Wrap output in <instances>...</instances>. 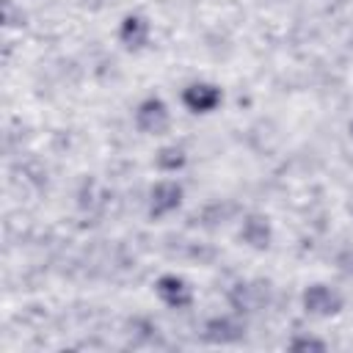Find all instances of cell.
<instances>
[{"label": "cell", "instance_id": "1", "mask_svg": "<svg viewBox=\"0 0 353 353\" xmlns=\"http://www.w3.org/2000/svg\"><path fill=\"white\" fill-rule=\"evenodd\" d=\"M303 309L309 314H317V317H331L342 309V295L325 284H312L303 292Z\"/></svg>", "mask_w": 353, "mask_h": 353}, {"label": "cell", "instance_id": "2", "mask_svg": "<svg viewBox=\"0 0 353 353\" xmlns=\"http://www.w3.org/2000/svg\"><path fill=\"white\" fill-rule=\"evenodd\" d=\"M135 124H138L141 132H149V135L163 132L168 127V108H165V102L157 99V97L143 99L138 105V110H135Z\"/></svg>", "mask_w": 353, "mask_h": 353}, {"label": "cell", "instance_id": "3", "mask_svg": "<svg viewBox=\"0 0 353 353\" xmlns=\"http://www.w3.org/2000/svg\"><path fill=\"white\" fill-rule=\"evenodd\" d=\"M182 204V185L179 182H160L152 188V201H149V215L152 218H163L168 212H174Z\"/></svg>", "mask_w": 353, "mask_h": 353}, {"label": "cell", "instance_id": "4", "mask_svg": "<svg viewBox=\"0 0 353 353\" xmlns=\"http://www.w3.org/2000/svg\"><path fill=\"white\" fill-rule=\"evenodd\" d=\"M182 102L193 113H210V110H215L221 105V88H215L210 83H193V85L185 88Z\"/></svg>", "mask_w": 353, "mask_h": 353}, {"label": "cell", "instance_id": "5", "mask_svg": "<svg viewBox=\"0 0 353 353\" xmlns=\"http://www.w3.org/2000/svg\"><path fill=\"white\" fill-rule=\"evenodd\" d=\"M154 287H157L160 301L168 303V306H174V309H182V306L190 303V287L179 276H160Z\"/></svg>", "mask_w": 353, "mask_h": 353}, {"label": "cell", "instance_id": "6", "mask_svg": "<svg viewBox=\"0 0 353 353\" xmlns=\"http://www.w3.org/2000/svg\"><path fill=\"white\" fill-rule=\"evenodd\" d=\"M119 39H121L130 50L143 47L146 39H149V22H146L143 17H138V14L124 17V22H121V28H119Z\"/></svg>", "mask_w": 353, "mask_h": 353}, {"label": "cell", "instance_id": "7", "mask_svg": "<svg viewBox=\"0 0 353 353\" xmlns=\"http://www.w3.org/2000/svg\"><path fill=\"white\" fill-rule=\"evenodd\" d=\"M240 237H243L251 248H268V245H270V223H268V218H262V215H248V218L243 221Z\"/></svg>", "mask_w": 353, "mask_h": 353}, {"label": "cell", "instance_id": "8", "mask_svg": "<svg viewBox=\"0 0 353 353\" xmlns=\"http://www.w3.org/2000/svg\"><path fill=\"white\" fill-rule=\"evenodd\" d=\"M204 336L210 342H234V339L243 336V323H237L232 317H215V320L207 323Z\"/></svg>", "mask_w": 353, "mask_h": 353}, {"label": "cell", "instance_id": "9", "mask_svg": "<svg viewBox=\"0 0 353 353\" xmlns=\"http://www.w3.org/2000/svg\"><path fill=\"white\" fill-rule=\"evenodd\" d=\"M229 298H232L234 309H240V312H256L262 306V301H265V290L259 284H237Z\"/></svg>", "mask_w": 353, "mask_h": 353}, {"label": "cell", "instance_id": "10", "mask_svg": "<svg viewBox=\"0 0 353 353\" xmlns=\"http://www.w3.org/2000/svg\"><path fill=\"white\" fill-rule=\"evenodd\" d=\"M185 165V149L182 146H163L157 152V168L163 171H179Z\"/></svg>", "mask_w": 353, "mask_h": 353}, {"label": "cell", "instance_id": "11", "mask_svg": "<svg viewBox=\"0 0 353 353\" xmlns=\"http://www.w3.org/2000/svg\"><path fill=\"white\" fill-rule=\"evenodd\" d=\"M290 347H292V350H325V342L301 336V339H292V345H290Z\"/></svg>", "mask_w": 353, "mask_h": 353}, {"label": "cell", "instance_id": "12", "mask_svg": "<svg viewBox=\"0 0 353 353\" xmlns=\"http://www.w3.org/2000/svg\"><path fill=\"white\" fill-rule=\"evenodd\" d=\"M339 268L345 276H353V248H347L345 254H339Z\"/></svg>", "mask_w": 353, "mask_h": 353}, {"label": "cell", "instance_id": "13", "mask_svg": "<svg viewBox=\"0 0 353 353\" xmlns=\"http://www.w3.org/2000/svg\"><path fill=\"white\" fill-rule=\"evenodd\" d=\"M350 132H353V124H350Z\"/></svg>", "mask_w": 353, "mask_h": 353}]
</instances>
